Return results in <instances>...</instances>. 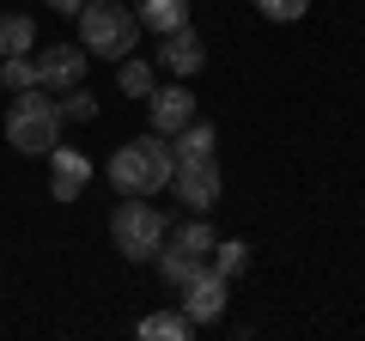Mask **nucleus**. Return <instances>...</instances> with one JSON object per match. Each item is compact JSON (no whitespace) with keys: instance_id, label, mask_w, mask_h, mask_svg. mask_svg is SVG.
I'll use <instances>...</instances> for the list:
<instances>
[{"instance_id":"obj_16","label":"nucleus","mask_w":365,"mask_h":341,"mask_svg":"<svg viewBox=\"0 0 365 341\" xmlns=\"http://www.w3.org/2000/svg\"><path fill=\"white\" fill-rule=\"evenodd\" d=\"M207 268L213 275H225V280H237L250 268V244H237V238H220V244H213V256H207Z\"/></svg>"},{"instance_id":"obj_10","label":"nucleus","mask_w":365,"mask_h":341,"mask_svg":"<svg viewBox=\"0 0 365 341\" xmlns=\"http://www.w3.org/2000/svg\"><path fill=\"white\" fill-rule=\"evenodd\" d=\"M201 61H207V49H201V37H195L189 25H182V31H165V37H158V67H165V73L189 79V73H201Z\"/></svg>"},{"instance_id":"obj_18","label":"nucleus","mask_w":365,"mask_h":341,"mask_svg":"<svg viewBox=\"0 0 365 341\" xmlns=\"http://www.w3.org/2000/svg\"><path fill=\"white\" fill-rule=\"evenodd\" d=\"M61 98V122H98V98L86 92V86H67V92H55Z\"/></svg>"},{"instance_id":"obj_6","label":"nucleus","mask_w":365,"mask_h":341,"mask_svg":"<svg viewBox=\"0 0 365 341\" xmlns=\"http://www.w3.org/2000/svg\"><path fill=\"white\" fill-rule=\"evenodd\" d=\"M177 292H182V305H177V311L189 317L195 329L220 323V317H225V305H232V280H225V275H213V268H201L195 280H182Z\"/></svg>"},{"instance_id":"obj_4","label":"nucleus","mask_w":365,"mask_h":341,"mask_svg":"<svg viewBox=\"0 0 365 341\" xmlns=\"http://www.w3.org/2000/svg\"><path fill=\"white\" fill-rule=\"evenodd\" d=\"M110 238H116V250L128 256V263H153L158 244L170 238V220L146 195H122V208L110 213Z\"/></svg>"},{"instance_id":"obj_2","label":"nucleus","mask_w":365,"mask_h":341,"mask_svg":"<svg viewBox=\"0 0 365 341\" xmlns=\"http://www.w3.org/2000/svg\"><path fill=\"white\" fill-rule=\"evenodd\" d=\"M6 141H13V153L49 158V146L61 141V98L43 92V86L13 92V110H6Z\"/></svg>"},{"instance_id":"obj_21","label":"nucleus","mask_w":365,"mask_h":341,"mask_svg":"<svg viewBox=\"0 0 365 341\" xmlns=\"http://www.w3.org/2000/svg\"><path fill=\"white\" fill-rule=\"evenodd\" d=\"M43 6H49V13H61V19H79V6H86V0H43Z\"/></svg>"},{"instance_id":"obj_7","label":"nucleus","mask_w":365,"mask_h":341,"mask_svg":"<svg viewBox=\"0 0 365 341\" xmlns=\"http://www.w3.org/2000/svg\"><path fill=\"white\" fill-rule=\"evenodd\" d=\"M31 61H37V86H43V92H67V86L86 79V61H91V55L79 49V43H55V49H37Z\"/></svg>"},{"instance_id":"obj_14","label":"nucleus","mask_w":365,"mask_h":341,"mask_svg":"<svg viewBox=\"0 0 365 341\" xmlns=\"http://www.w3.org/2000/svg\"><path fill=\"white\" fill-rule=\"evenodd\" d=\"M140 335L146 341H189L195 323H189L182 311H153V317H140Z\"/></svg>"},{"instance_id":"obj_3","label":"nucleus","mask_w":365,"mask_h":341,"mask_svg":"<svg viewBox=\"0 0 365 341\" xmlns=\"http://www.w3.org/2000/svg\"><path fill=\"white\" fill-rule=\"evenodd\" d=\"M140 43V19L128 13V0H86L79 6V49L104 55V61H122Z\"/></svg>"},{"instance_id":"obj_5","label":"nucleus","mask_w":365,"mask_h":341,"mask_svg":"<svg viewBox=\"0 0 365 341\" xmlns=\"http://www.w3.org/2000/svg\"><path fill=\"white\" fill-rule=\"evenodd\" d=\"M220 158L201 153V158H177V170H170V195L182 201L189 213H213L220 208Z\"/></svg>"},{"instance_id":"obj_20","label":"nucleus","mask_w":365,"mask_h":341,"mask_svg":"<svg viewBox=\"0 0 365 341\" xmlns=\"http://www.w3.org/2000/svg\"><path fill=\"white\" fill-rule=\"evenodd\" d=\"M256 13H262V19H274V25H292V19L311 13V0H256Z\"/></svg>"},{"instance_id":"obj_17","label":"nucleus","mask_w":365,"mask_h":341,"mask_svg":"<svg viewBox=\"0 0 365 341\" xmlns=\"http://www.w3.org/2000/svg\"><path fill=\"white\" fill-rule=\"evenodd\" d=\"M116 86L128 98H146L158 86V73H153V61H140V55H122V73H116Z\"/></svg>"},{"instance_id":"obj_15","label":"nucleus","mask_w":365,"mask_h":341,"mask_svg":"<svg viewBox=\"0 0 365 341\" xmlns=\"http://www.w3.org/2000/svg\"><path fill=\"white\" fill-rule=\"evenodd\" d=\"M201 256H182V250H170V244H158V275H165V287H182V280H195L201 275Z\"/></svg>"},{"instance_id":"obj_12","label":"nucleus","mask_w":365,"mask_h":341,"mask_svg":"<svg viewBox=\"0 0 365 341\" xmlns=\"http://www.w3.org/2000/svg\"><path fill=\"white\" fill-rule=\"evenodd\" d=\"M165 244H170V250H182V256H201V263H207V256H213V244H220V238H213L207 213H195V220H189V225H177V232H170Z\"/></svg>"},{"instance_id":"obj_13","label":"nucleus","mask_w":365,"mask_h":341,"mask_svg":"<svg viewBox=\"0 0 365 341\" xmlns=\"http://www.w3.org/2000/svg\"><path fill=\"white\" fill-rule=\"evenodd\" d=\"M37 49V25L25 13H0V55H31Z\"/></svg>"},{"instance_id":"obj_1","label":"nucleus","mask_w":365,"mask_h":341,"mask_svg":"<svg viewBox=\"0 0 365 341\" xmlns=\"http://www.w3.org/2000/svg\"><path fill=\"white\" fill-rule=\"evenodd\" d=\"M170 170H177L170 134H140V141L116 146V158H110V189L116 195H158V189H170Z\"/></svg>"},{"instance_id":"obj_8","label":"nucleus","mask_w":365,"mask_h":341,"mask_svg":"<svg viewBox=\"0 0 365 341\" xmlns=\"http://www.w3.org/2000/svg\"><path fill=\"white\" fill-rule=\"evenodd\" d=\"M91 189V158L79 153V146H49V195L55 201H79Z\"/></svg>"},{"instance_id":"obj_9","label":"nucleus","mask_w":365,"mask_h":341,"mask_svg":"<svg viewBox=\"0 0 365 341\" xmlns=\"http://www.w3.org/2000/svg\"><path fill=\"white\" fill-rule=\"evenodd\" d=\"M146 116H153V134H177L182 122H195V92L189 86H153L146 92Z\"/></svg>"},{"instance_id":"obj_11","label":"nucleus","mask_w":365,"mask_h":341,"mask_svg":"<svg viewBox=\"0 0 365 341\" xmlns=\"http://www.w3.org/2000/svg\"><path fill=\"white\" fill-rule=\"evenodd\" d=\"M134 19H140V31L165 37V31L189 25V0H134Z\"/></svg>"},{"instance_id":"obj_19","label":"nucleus","mask_w":365,"mask_h":341,"mask_svg":"<svg viewBox=\"0 0 365 341\" xmlns=\"http://www.w3.org/2000/svg\"><path fill=\"white\" fill-rule=\"evenodd\" d=\"M0 86H13V92L37 86V61L31 55H0Z\"/></svg>"}]
</instances>
